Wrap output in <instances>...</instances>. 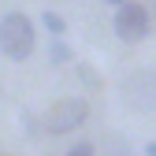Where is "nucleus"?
Here are the masks:
<instances>
[{
  "label": "nucleus",
  "mask_w": 156,
  "mask_h": 156,
  "mask_svg": "<svg viewBox=\"0 0 156 156\" xmlns=\"http://www.w3.org/2000/svg\"><path fill=\"white\" fill-rule=\"evenodd\" d=\"M104 156H138V152H134L123 138H108V145H104Z\"/></svg>",
  "instance_id": "6"
},
{
  "label": "nucleus",
  "mask_w": 156,
  "mask_h": 156,
  "mask_svg": "<svg viewBox=\"0 0 156 156\" xmlns=\"http://www.w3.org/2000/svg\"><path fill=\"white\" fill-rule=\"evenodd\" d=\"M48 56H52V63H67V60H71V48H67L63 37H56V41L48 45Z\"/></svg>",
  "instance_id": "7"
},
{
  "label": "nucleus",
  "mask_w": 156,
  "mask_h": 156,
  "mask_svg": "<svg viewBox=\"0 0 156 156\" xmlns=\"http://www.w3.org/2000/svg\"><path fill=\"white\" fill-rule=\"evenodd\" d=\"M112 30H115V37H119L123 45H138V41H145V37H149V30H152V11H145L141 4L126 0V4H119V8H115Z\"/></svg>",
  "instance_id": "2"
},
{
  "label": "nucleus",
  "mask_w": 156,
  "mask_h": 156,
  "mask_svg": "<svg viewBox=\"0 0 156 156\" xmlns=\"http://www.w3.org/2000/svg\"><path fill=\"white\" fill-rule=\"evenodd\" d=\"M86 119H89V104L82 97H63L45 112V130L48 134H74Z\"/></svg>",
  "instance_id": "3"
},
{
  "label": "nucleus",
  "mask_w": 156,
  "mask_h": 156,
  "mask_svg": "<svg viewBox=\"0 0 156 156\" xmlns=\"http://www.w3.org/2000/svg\"><path fill=\"white\" fill-rule=\"evenodd\" d=\"M34 48H37V30L30 23V15L8 11L4 19H0V52H4L8 60L23 63V60L34 56Z\"/></svg>",
  "instance_id": "1"
},
{
  "label": "nucleus",
  "mask_w": 156,
  "mask_h": 156,
  "mask_svg": "<svg viewBox=\"0 0 156 156\" xmlns=\"http://www.w3.org/2000/svg\"><path fill=\"white\" fill-rule=\"evenodd\" d=\"M152 23H156V8H152Z\"/></svg>",
  "instance_id": "12"
},
{
  "label": "nucleus",
  "mask_w": 156,
  "mask_h": 156,
  "mask_svg": "<svg viewBox=\"0 0 156 156\" xmlns=\"http://www.w3.org/2000/svg\"><path fill=\"white\" fill-rule=\"evenodd\" d=\"M145 156H156V141H152V145H145Z\"/></svg>",
  "instance_id": "10"
},
{
  "label": "nucleus",
  "mask_w": 156,
  "mask_h": 156,
  "mask_svg": "<svg viewBox=\"0 0 156 156\" xmlns=\"http://www.w3.org/2000/svg\"><path fill=\"white\" fill-rule=\"evenodd\" d=\"M41 23H45V30H48L52 37H63V34H67V19H63V15H56V11H45V15H41Z\"/></svg>",
  "instance_id": "5"
},
{
  "label": "nucleus",
  "mask_w": 156,
  "mask_h": 156,
  "mask_svg": "<svg viewBox=\"0 0 156 156\" xmlns=\"http://www.w3.org/2000/svg\"><path fill=\"white\" fill-rule=\"evenodd\" d=\"M78 74H82V82H86L89 89H97V71H93V67H86V63H82V67H78Z\"/></svg>",
  "instance_id": "9"
},
{
  "label": "nucleus",
  "mask_w": 156,
  "mask_h": 156,
  "mask_svg": "<svg viewBox=\"0 0 156 156\" xmlns=\"http://www.w3.org/2000/svg\"><path fill=\"white\" fill-rule=\"evenodd\" d=\"M104 4H115V8H119V4H126V0H104Z\"/></svg>",
  "instance_id": "11"
},
{
  "label": "nucleus",
  "mask_w": 156,
  "mask_h": 156,
  "mask_svg": "<svg viewBox=\"0 0 156 156\" xmlns=\"http://www.w3.org/2000/svg\"><path fill=\"white\" fill-rule=\"evenodd\" d=\"M123 101L134 112H156V74L152 71H130L123 82Z\"/></svg>",
  "instance_id": "4"
},
{
  "label": "nucleus",
  "mask_w": 156,
  "mask_h": 156,
  "mask_svg": "<svg viewBox=\"0 0 156 156\" xmlns=\"http://www.w3.org/2000/svg\"><path fill=\"white\" fill-rule=\"evenodd\" d=\"M67 156H97V149H93V141H78L67 149Z\"/></svg>",
  "instance_id": "8"
}]
</instances>
